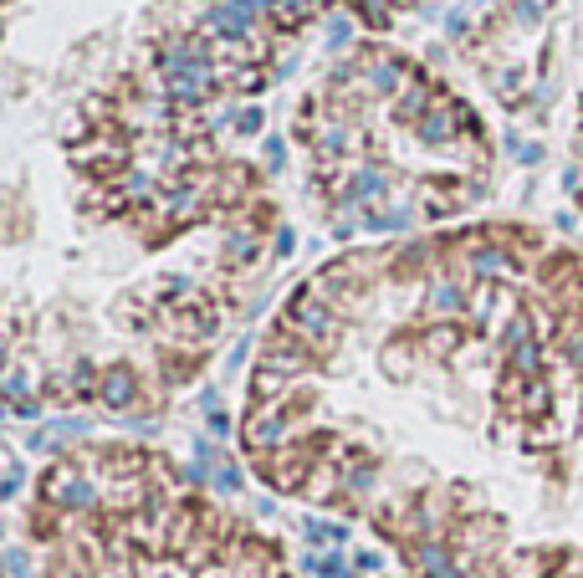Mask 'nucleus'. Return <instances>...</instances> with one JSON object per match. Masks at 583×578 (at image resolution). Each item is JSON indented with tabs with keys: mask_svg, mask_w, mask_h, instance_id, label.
I'll use <instances>...</instances> for the list:
<instances>
[{
	"mask_svg": "<svg viewBox=\"0 0 583 578\" xmlns=\"http://www.w3.org/2000/svg\"><path fill=\"white\" fill-rule=\"evenodd\" d=\"M133 394H139V384H133V374H128L123 364L103 374V405H113V410H128V405H133Z\"/></svg>",
	"mask_w": 583,
	"mask_h": 578,
	"instance_id": "obj_3",
	"label": "nucleus"
},
{
	"mask_svg": "<svg viewBox=\"0 0 583 578\" xmlns=\"http://www.w3.org/2000/svg\"><path fill=\"white\" fill-rule=\"evenodd\" d=\"M292 328H297L307 343H323V348L338 338V323H333V313H328L323 302H312V297H297V302H292Z\"/></svg>",
	"mask_w": 583,
	"mask_h": 578,
	"instance_id": "obj_1",
	"label": "nucleus"
},
{
	"mask_svg": "<svg viewBox=\"0 0 583 578\" xmlns=\"http://www.w3.org/2000/svg\"><path fill=\"white\" fill-rule=\"evenodd\" d=\"M47 497L57 502V507H77V512H93V486H87L72 466H57L52 476H47Z\"/></svg>",
	"mask_w": 583,
	"mask_h": 578,
	"instance_id": "obj_2",
	"label": "nucleus"
},
{
	"mask_svg": "<svg viewBox=\"0 0 583 578\" xmlns=\"http://www.w3.org/2000/svg\"><path fill=\"white\" fill-rule=\"evenodd\" d=\"M481 578H491V573H481Z\"/></svg>",
	"mask_w": 583,
	"mask_h": 578,
	"instance_id": "obj_8",
	"label": "nucleus"
},
{
	"mask_svg": "<svg viewBox=\"0 0 583 578\" xmlns=\"http://www.w3.org/2000/svg\"><path fill=\"white\" fill-rule=\"evenodd\" d=\"M379 563H384V558H379V553H358V573H374V568H379Z\"/></svg>",
	"mask_w": 583,
	"mask_h": 578,
	"instance_id": "obj_7",
	"label": "nucleus"
},
{
	"mask_svg": "<svg viewBox=\"0 0 583 578\" xmlns=\"http://www.w3.org/2000/svg\"><path fill=\"white\" fill-rule=\"evenodd\" d=\"M435 307H461V287H440L435 292Z\"/></svg>",
	"mask_w": 583,
	"mask_h": 578,
	"instance_id": "obj_6",
	"label": "nucleus"
},
{
	"mask_svg": "<svg viewBox=\"0 0 583 578\" xmlns=\"http://www.w3.org/2000/svg\"><path fill=\"white\" fill-rule=\"evenodd\" d=\"M307 538H312V543H343L348 532H343L338 522H307Z\"/></svg>",
	"mask_w": 583,
	"mask_h": 578,
	"instance_id": "obj_5",
	"label": "nucleus"
},
{
	"mask_svg": "<svg viewBox=\"0 0 583 578\" xmlns=\"http://www.w3.org/2000/svg\"><path fill=\"white\" fill-rule=\"evenodd\" d=\"M415 563L425 568V578H461V573H456V563L445 558V548H435V543H425V548L415 553Z\"/></svg>",
	"mask_w": 583,
	"mask_h": 578,
	"instance_id": "obj_4",
	"label": "nucleus"
}]
</instances>
